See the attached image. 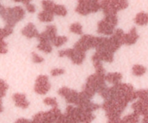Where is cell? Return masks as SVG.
<instances>
[{
    "label": "cell",
    "mask_w": 148,
    "mask_h": 123,
    "mask_svg": "<svg viewBox=\"0 0 148 123\" xmlns=\"http://www.w3.org/2000/svg\"><path fill=\"white\" fill-rule=\"evenodd\" d=\"M0 14L7 25L14 27L17 22L23 20L25 14L24 9L20 6L11 7H4L1 5L0 8Z\"/></svg>",
    "instance_id": "cell-1"
},
{
    "label": "cell",
    "mask_w": 148,
    "mask_h": 123,
    "mask_svg": "<svg viewBox=\"0 0 148 123\" xmlns=\"http://www.w3.org/2000/svg\"><path fill=\"white\" fill-rule=\"evenodd\" d=\"M101 7L106 15L116 14L119 10L128 7L127 0H101Z\"/></svg>",
    "instance_id": "cell-2"
},
{
    "label": "cell",
    "mask_w": 148,
    "mask_h": 123,
    "mask_svg": "<svg viewBox=\"0 0 148 123\" xmlns=\"http://www.w3.org/2000/svg\"><path fill=\"white\" fill-rule=\"evenodd\" d=\"M62 112L58 107H53L48 111H40L34 115L32 122L35 123H52L57 122Z\"/></svg>",
    "instance_id": "cell-3"
},
{
    "label": "cell",
    "mask_w": 148,
    "mask_h": 123,
    "mask_svg": "<svg viewBox=\"0 0 148 123\" xmlns=\"http://www.w3.org/2000/svg\"><path fill=\"white\" fill-rule=\"evenodd\" d=\"M117 23H118V18L116 14L106 15L105 18L98 23V33L106 36L113 35Z\"/></svg>",
    "instance_id": "cell-4"
},
{
    "label": "cell",
    "mask_w": 148,
    "mask_h": 123,
    "mask_svg": "<svg viewBox=\"0 0 148 123\" xmlns=\"http://www.w3.org/2000/svg\"><path fill=\"white\" fill-rule=\"evenodd\" d=\"M101 9V0H78L75 11L82 15L94 13Z\"/></svg>",
    "instance_id": "cell-5"
},
{
    "label": "cell",
    "mask_w": 148,
    "mask_h": 123,
    "mask_svg": "<svg viewBox=\"0 0 148 123\" xmlns=\"http://www.w3.org/2000/svg\"><path fill=\"white\" fill-rule=\"evenodd\" d=\"M101 37H94L91 35H84L75 44L74 47L86 52L87 50L96 48L101 42Z\"/></svg>",
    "instance_id": "cell-6"
},
{
    "label": "cell",
    "mask_w": 148,
    "mask_h": 123,
    "mask_svg": "<svg viewBox=\"0 0 148 123\" xmlns=\"http://www.w3.org/2000/svg\"><path fill=\"white\" fill-rule=\"evenodd\" d=\"M59 55L60 57L67 56L70 58L75 65H81L85 59V52L74 47L73 49H68L59 51Z\"/></svg>",
    "instance_id": "cell-7"
},
{
    "label": "cell",
    "mask_w": 148,
    "mask_h": 123,
    "mask_svg": "<svg viewBox=\"0 0 148 123\" xmlns=\"http://www.w3.org/2000/svg\"><path fill=\"white\" fill-rule=\"evenodd\" d=\"M105 81L106 75H99V74L95 73L94 75L88 77L86 82L91 85L96 91V92L99 93L106 88H107Z\"/></svg>",
    "instance_id": "cell-8"
},
{
    "label": "cell",
    "mask_w": 148,
    "mask_h": 123,
    "mask_svg": "<svg viewBox=\"0 0 148 123\" xmlns=\"http://www.w3.org/2000/svg\"><path fill=\"white\" fill-rule=\"evenodd\" d=\"M51 84L49 82V78L46 75H40L36 78L34 91L40 95H45L50 90Z\"/></svg>",
    "instance_id": "cell-9"
},
{
    "label": "cell",
    "mask_w": 148,
    "mask_h": 123,
    "mask_svg": "<svg viewBox=\"0 0 148 123\" xmlns=\"http://www.w3.org/2000/svg\"><path fill=\"white\" fill-rule=\"evenodd\" d=\"M58 93L62 96H64L66 99V102L69 104H75L78 97V93L75 90L70 89L67 87H62L58 91Z\"/></svg>",
    "instance_id": "cell-10"
},
{
    "label": "cell",
    "mask_w": 148,
    "mask_h": 123,
    "mask_svg": "<svg viewBox=\"0 0 148 123\" xmlns=\"http://www.w3.org/2000/svg\"><path fill=\"white\" fill-rule=\"evenodd\" d=\"M56 27L54 25H48L46 26V28L45 31L43 33H39L37 38L39 42L43 41H50L54 38L56 36Z\"/></svg>",
    "instance_id": "cell-11"
},
{
    "label": "cell",
    "mask_w": 148,
    "mask_h": 123,
    "mask_svg": "<svg viewBox=\"0 0 148 123\" xmlns=\"http://www.w3.org/2000/svg\"><path fill=\"white\" fill-rule=\"evenodd\" d=\"M132 108L134 110V112L137 113L139 115L145 116L148 114V102L145 100L140 99L133 103Z\"/></svg>",
    "instance_id": "cell-12"
},
{
    "label": "cell",
    "mask_w": 148,
    "mask_h": 123,
    "mask_svg": "<svg viewBox=\"0 0 148 123\" xmlns=\"http://www.w3.org/2000/svg\"><path fill=\"white\" fill-rule=\"evenodd\" d=\"M12 100L14 101L16 107H20L23 109H26L29 107V102L26 99L25 94L16 93L12 96Z\"/></svg>",
    "instance_id": "cell-13"
},
{
    "label": "cell",
    "mask_w": 148,
    "mask_h": 123,
    "mask_svg": "<svg viewBox=\"0 0 148 123\" xmlns=\"http://www.w3.org/2000/svg\"><path fill=\"white\" fill-rule=\"evenodd\" d=\"M22 34L28 38H32L34 37H38L39 35L38 31L36 28V26L32 23H29L21 31Z\"/></svg>",
    "instance_id": "cell-14"
},
{
    "label": "cell",
    "mask_w": 148,
    "mask_h": 123,
    "mask_svg": "<svg viewBox=\"0 0 148 123\" xmlns=\"http://www.w3.org/2000/svg\"><path fill=\"white\" fill-rule=\"evenodd\" d=\"M139 38V35L137 34L136 27H132L127 34L124 35V44L126 45H132L134 44L137 41Z\"/></svg>",
    "instance_id": "cell-15"
},
{
    "label": "cell",
    "mask_w": 148,
    "mask_h": 123,
    "mask_svg": "<svg viewBox=\"0 0 148 123\" xmlns=\"http://www.w3.org/2000/svg\"><path fill=\"white\" fill-rule=\"evenodd\" d=\"M122 79V75L119 72H111L106 75V80L112 84H116Z\"/></svg>",
    "instance_id": "cell-16"
},
{
    "label": "cell",
    "mask_w": 148,
    "mask_h": 123,
    "mask_svg": "<svg viewBox=\"0 0 148 123\" xmlns=\"http://www.w3.org/2000/svg\"><path fill=\"white\" fill-rule=\"evenodd\" d=\"M134 22L138 25H145L148 23V13L141 12L136 15Z\"/></svg>",
    "instance_id": "cell-17"
},
{
    "label": "cell",
    "mask_w": 148,
    "mask_h": 123,
    "mask_svg": "<svg viewBox=\"0 0 148 123\" xmlns=\"http://www.w3.org/2000/svg\"><path fill=\"white\" fill-rule=\"evenodd\" d=\"M53 14H53L51 12L43 10V11L39 13L38 17L40 21L49 23V22H51L53 20Z\"/></svg>",
    "instance_id": "cell-18"
},
{
    "label": "cell",
    "mask_w": 148,
    "mask_h": 123,
    "mask_svg": "<svg viewBox=\"0 0 148 123\" xmlns=\"http://www.w3.org/2000/svg\"><path fill=\"white\" fill-rule=\"evenodd\" d=\"M140 116L137 113L134 112L133 114L127 115L121 120V123H136L138 122L140 120Z\"/></svg>",
    "instance_id": "cell-19"
},
{
    "label": "cell",
    "mask_w": 148,
    "mask_h": 123,
    "mask_svg": "<svg viewBox=\"0 0 148 123\" xmlns=\"http://www.w3.org/2000/svg\"><path fill=\"white\" fill-rule=\"evenodd\" d=\"M50 41L39 42V44L37 46V48L39 50L45 52L46 54H49L52 52V46Z\"/></svg>",
    "instance_id": "cell-20"
},
{
    "label": "cell",
    "mask_w": 148,
    "mask_h": 123,
    "mask_svg": "<svg viewBox=\"0 0 148 123\" xmlns=\"http://www.w3.org/2000/svg\"><path fill=\"white\" fill-rule=\"evenodd\" d=\"M146 71H147V69L143 65H135L132 67L133 75H134L135 76H142L145 73Z\"/></svg>",
    "instance_id": "cell-21"
},
{
    "label": "cell",
    "mask_w": 148,
    "mask_h": 123,
    "mask_svg": "<svg viewBox=\"0 0 148 123\" xmlns=\"http://www.w3.org/2000/svg\"><path fill=\"white\" fill-rule=\"evenodd\" d=\"M41 4L43 10H46V11L51 12L53 13V9H54L55 5H56V4L53 1H51V0H43Z\"/></svg>",
    "instance_id": "cell-22"
},
{
    "label": "cell",
    "mask_w": 148,
    "mask_h": 123,
    "mask_svg": "<svg viewBox=\"0 0 148 123\" xmlns=\"http://www.w3.org/2000/svg\"><path fill=\"white\" fill-rule=\"evenodd\" d=\"M93 65L95 69V73L99 75H106V70L102 65V61L101 60H92Z\"/></svg>",
    "instance_id": "cell-23"
},
{
    "label": "cell",
    "mask_w": 148,
    "mask_h": 123,
    "mask_svg": "<svg viewBox=\"0 0 148 123\" xmlns=\"http://www.w3.org/2000/svg\"><path fill=\"white\" fill-rule=\"evenodd\" d=\"M53 13L56 15L65 16L67 14V10L64 6L61 5V4H56L53 9Z\"/></svg>",
    "instance_id": "cell-24"
},
{
    "label": "cell",
    "mask_w": 148,
    "mask_h": 123,
    "mask_svg": "<svg viewBox=\"0 0 148 123\" xmlns=\"http://www.w3.org/2000/svg\"><path fill=\"white\" fill-rule=\"evenodd\" d=\"M67 41V38L66 36H56L53 40L51 41V43L53 45H54L56 47H59L61 46L62 45H63L64 43H66Z\"/></svg>",
    "instance_id": "cell-25"
},
{
    "label": "cell",
    "mask_w": 148,
    "mask_h": 123,
    "mask_svg": "<svg viewBox=\"0 0 148 123\" xmlns=\"http://www.w3.org/2000/svg\"><path fill=\"white\" fill-rule=\"evenodd\" d=\"M82 91H83L86 95H88L90 98H92V96H93L95 95V93H96V91H95L91 85H90L89 84L87 83V82L84 85Z\"/></svg>",
    "instance_id": "cell-26"
},
{
    "label": "cell",
    "mask_w": 148,
    "mask_h": 123,
    "mask_svg": "<svg viewBox=\"0 0 148 123\" xmlns=\"http://www.w3.org/2000/svg\"><path fill=\"white\" fill-rule=\"evenodd\" d=\"M13 32L12 27L9 25H7L4 28H1L0 30V36H1V38H4L7 37L10 35H11Z\"/></svg>",
    "instance_id": "cell-27"
},
{
    "label": "cell",
    "mask_w": 148,
    "mask_h": 123,
    "mask_svg": "<svg viewBox=\"0 0 148 123\" xmlns=\"http://www.w3.org/2000/svg\"><path fill=\"white\" fill-rule=\"evenodd\" d=\"M69 30L72 33H76V34L78 35H81L82 33V27L79 23H75L71 25Z\"/></svg>",
    "instance_id": "cell-28"
},
{
    "label": "cell",
    "mask_w": 148,
    "mask_h": 123,
    "mask_svg": "<svg viewBox=\"0 0 148 123\" xmlns=\"http://www.w3.org/2000/svg\"><path fill=\"white\" fill-rule=\"evenodd\" d=\"M43 103L48 106H51L52 107H58V103L55 98H51V97H47L44 99Z\"/></svg>",
    "instance_id": "cell-29"
},
{
    "label": "cell",
    "mask_w": 148,
    "mask_h": 123,
    "mask_svg": "<svg viewBox=\"0 0 148 123\" xmlns=\"http://www.w3.org/2000/svg\"><path fill=\"white\" fill-rule=\"evenodd\" d=\"M137 94L140 99L145 100L148 102V89L137 91Z\"/></svg>",
    "instance_id": "cell-30"
},
{
    "label": "cell",
    "mask_w": 148,
    "mask_h": 123,
    "mask_svg": "<svg viewBox=\"0 0 148 123\" xmlns=\"http://www.w3.org/2000/svg\"><path fill=\"white\" fill-rule=\"evenodd\" d=\"M9 86L6 82H4L2 79L0 81V91H1V98H2L6 95L7 90L8 89Z\"/></svg>",
    "instance_id": "cell-31"
},
{
    "label": "cell",
    "mask_w": 148,
    "mask_h": 123,
    "mask_svg": "<svg viewBox=\"0 0 148 123\" xmlns=\"http://www.w3.org/2000/svg\"><path fill=\"white\" fill-rule=\"evenodd\" d=\"M32 59L34 63H40V62H43L44 59L41 56H39L38 54L36 53V52H33L32 53Z\"/></svg>",
    "instance_id": "cell-32"
},
{
    "label": "cell",
    "mask_w": 148,
    "mask_h": 123,
    "mask_svg": "<svg viewBox=\"0 0 148 123\" xmlns=\"http://www.w3.org/2000/svg\"><path fill=\"white\" fill-rule=\"evenodd\" d=\"M65 72V70L64 69H58V68H56V69H53L51 71V75L52 76H58V75H63Z\"/></svg>",
    "instance_id": "cell-33"
},
{
    "label": "cell",
    "mask_w": 148,
    "mask_h": 123,
    "mask_svg": "<svg viewBox=\"0 0 148 123\" xmlns=\"http://www.w3.org/2000/svg\"><path fill=\"white\" fill-rule=\"evenodd\" d=\"M1 54H4L7 52V45L6 42L4 41V38H1V50H0Z\"/></svg>",
    "instance_id": "cell-34"
},
{
    "label": "cell",
    "mask_w": 148,
    "mask_h": 123,
    "mask_svg": "<svg viewBox=\"0 0 148 123\" xmlns=\"http://www.w3.org/2000/svg\"><path fill=\"white\" fill-rule=\"evenodd\" d=\"M26 6V10H27V12L30 13H34L36 12V7L33 4H30V3H27L25 4Z\"/></svg>",
    "instance_id": "cell-35"
},
{
    "label": "cell",
    "mask_w": 148,
    "mask_h": 123,
    "mask_svg": "<svg viewBox=\"0 0 148 123\" xmlns=\"http://www.w3.org/2000/svg\"><path fill=\"white\" fill-rule=\"evenodd\" d=\"M16 122H19V123H23V122L29 123V122H30L29 120H27V119L21 118V119H18V120H17V121H16Z\"/></svg>",
    "instance_id": "cell-36"
},
{
    "label": "cell",
    "mask_w": 148,
    "mask_h": 123,
    "mask_svg": "<svg viewBox=\"0 0 148 123\" xmlns=\"http://www.w3.org/2000/svg\"><path fill=\"white\" fill-rule=\"evenodd\" d=\"M143 122L148 123V114H147V115L144 116V118H143Z\"/></svg>",
    "instance_id": "cell-37"
}]
</instances>
